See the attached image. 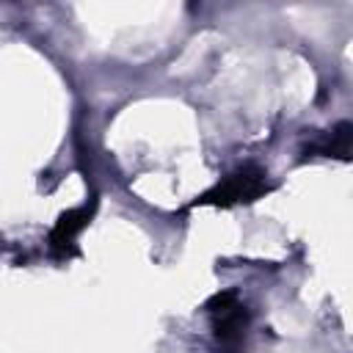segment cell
<instances>
[{"mask_svg":"<svg viewBox=\"0 0 353 353\" xmlns=\"http://www.w3.org/2000/svg\"><path fill=\"white\" fill-rule=\"evenodd\" d=\"M268 190V174L259 168H243L223 182H218L212 190H207L196 204H237V201H254Z\"/></svg>","mask_w":353,"mask_h":353,"instance_id":"obj_1","label":"cell"},{"mask_svg":"<svg viewBox=\"0 0 353 353\" xmlns=\"http://www.w3.org/2000/svg\"><path fill=\"white\" fill-rule=\"evenodd\" d=\"M91 212H94V204H91V207L83 204V207H74V210H69V212H63V215L58 218V223H55L52 232H50V248H52L55 256H66V254L72 251L77 234L88 226Z\"/></svg>","mask_w":353,"mask_h":353,"instance_id":"obj_2","label":"cell"},{"mask_svg":"<svg viewBox=\"0 0 353 353\" xmlns=\"http://www.w3.org/2000/svg\"><path fill=\"white\" fill-rule=\"evenodd\" d=\"M347 146H350V124H339V127H336L320 146H314V152L345 157V154H347Z\"/></svg>","mask_w":353,"mask_h":353,"instance_id":"obj_3","label":"cell"}]
</instances>
